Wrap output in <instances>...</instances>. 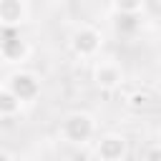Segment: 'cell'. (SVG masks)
<instances>
[{"label": "cell", "mask_w": 161, "mask_h": 161, "mask_svg": "<svg viewBox=\"0 0 161 161\" xmlns=\"http://www.w3.org/2000/svg\"><path fill=\"white\" fill-rule=\"evenodd\" d=\"M0 161H13V158H10V153H5V151H0Z\"/></svg>", "instance_id": "13"}, {"label": "cell", "mask_w": 161, "mask_h": 161, "mask_svg": "<svg viewBox=\"0 0 161 161\" xmlns=\"http://www.w3.org/2000/svg\"><path fill=\"white\" fill-rule=\"evenodd\" d=\"M118 30H136V13H121V18H118Z\"/></svg>", "instance_id": "9"}, {"label": "cell", "mask_w": 161, "mask_h": 161, "mask_svg": "<svg viewBox=\"0 0 161 161\" xmlns=\"http://www.w3.org/2000/svg\"><path fill=\"white\" fill-rule=\"evenodd\" d=\"M143 5V0H116V8L121 13H138Z\"/></svg>", "instance_id": "10"}, {"label": "cell", "mask_w": 161, "mask_h": 161, "mask_svg": "<svg viewBox=\"0 0 161 161\" xmlns=\"http://www.w3.org/2000/svg\"><path fill=\"white\" fill-rule=\"evenodd\" d=\"M96 153H98L101 161H121L123 153H126V138L116 136V133H108L96 143Z\"/></svg>", "instance_id": "5"}, {"label": "cell", "mask_w": 161, "mask_h": 161, "mask_svg": "<svg viewBox=\"0 0 161 161\" xmlns=\"http://www.w3.org/2000/svg\"><path fill=\"white\" fill-rule=\"evenodd\" d=\"M25 18V5L23 0H0V25L3 28H15Z\"/></svg>", "instance_id": "7"}, {"label": "cell", "mask_w": 161, "mask_h": 161, "mask_svg": "<svg viewBox=\"0 0 161 161\" xmlns=\"http://www.w3.org/2000/svg\"><path fill=\"white\" fill-rule=\"evenodd\" d=\"M146 161H161V151H158V146H151V148H148Z\"/></svg>", "instance_id": "11"}, {"label": "cell", "mask_w": 161, "mask_h": 161, "mask_svg": "<svg viewBox=\"0 0 161 161\" xmlns=\"http://www.w3.org/2000/svg\"><path fill=\"white\" fill-rule=\"evenodd\" d=\"M131 103H133V106H141V103H146V96H143V93H136V96L131 98Z\"/></svg>", "instance_id": "12"}, {"label": "cell", "mask_w": 161, "mask_h": 161, "mask_svg": "<svg viewBox=\"0 0 161 161\" xmlns=\"http://www.w3.org/2000/svg\"><path fill=\"white\" fill-rule=\"evenodd\" d=\"M93 78H96V83H98L101 88H116V86L123 80V73H121V68H118L113 60H101V63L96 65Z\"/></svg>", "instance_id": "6"}, {"label": "cell", "mask_w": 161, "mask_h": 161, "mask_svg": "<svg viewBox=\"0 0 161 161\" xmlns=\"http://www.w3.org/2000/svg\"><path fill=\"white\" fill-rule=\"evenodd\" d=\"M8 91H10L20 103H25V101L38 98V93H40V80H38L33 73L20 70V73H13V75H10V80H8Z\"/></svg>", "instance_id": "2"}, {"label": "cell", "mask_w": 161, "mask_h": 161, "mask_svg": "<svg viewBox=\"0 0 161 161\" xmlns=\"http://www.w3.org/2000/svg\"><path fill=\"white\" fill-rule=\"evenodd\" d=\"M28 48H25V40L18 35L15 28H3V35H0V55L8 60V63H20L25 58Z\"/></svg>", "instance_id": "3"}, {"label": "cell", "mask_w": 161, "mask_h": 161, "mask_svg": "<svg viewBox=\"0 0 161 161\" xmlns=\"http://www.w3.org/2000/svg\"><path fill=\"white\" fill-rule=\"evenodd\" d=\"M93 133H96V123L88 113H70L60 123V136L68 143H86Z\"/></svg>", "instance_id": "1"}, {"label": "cell", "mask_w": 161, "mask_h": 161, "mask_svg": "<svg viewBox=\"0 0 161 161\" xmlns=\"http://www.w3.org/2000/svg\"><path fill=\"white\" fill-rule=\"evenodd\" d=\"M70 48H73V53L80 55V58L96 55L98 48H101V33L93 30V28H80V30H75V35H73V40H70Z\"/></svg>", "instance_id": "4"}, {"label": "cell", "mask_w": 161, "mask_h": 161, "mask_svg": "<svg viewBox=\"0 0 161 161\" xmlns=\"http://www.w3.org/2000/svg\"><path fill=\"white\" fill-rule=\"evenodd\" d=\"M20 101L8 91V88H3L0 91V118H13L18 111H20Z\"/></svg>", "instance_id": "8"}]
</instances>
